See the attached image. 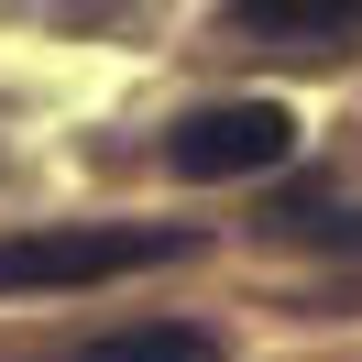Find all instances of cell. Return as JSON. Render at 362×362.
Segmentation results:
<instances>
[{"label": "cell", "instance_id": "obj_1", "mask_svg": "<svg viewBox=\"0 0 362 362\" xmlns=\"http://www.w3.org/2000/svg\"><path fill=\"white\" fill-rule=\"evenodd\" d=\"M198 252L187 220H88V230H0V296H45V286H99V274H143Z\"/></svg>", "mask_w": 362, "mask_h": 362}, {"label": "cell", "instance_id": "obj_2", "mask_svg": "<svg viewBox=\"0 0 362 362\" xmlns=\"http://www.w3.org/2000/svg\"><path fill=\"white\" fill-rule=\"evenodd\" d=\"M296 154V110L286 99H209L165 132V165L187 187H230V176H274Z\"/></svg>", "mask_w": 362, "mask_h": 362}, {"label": "cell", "instance_id": "obj_3", "mask_svg": "<svg viewBox=\"0 0 362 362\" xmlns=\"http://www.w3.org/2000/svg\"><path fill=\"white\" fill-rule=\"evenodd\" d=\"M66 362H220V340H209V329H187V318H132V329L77 340Z\"/></svg>", "mask_w": 362, "mask_h": 362}, {"label": "cell", "instance_id": "obj_4", "mask_svg": "<svg viewBox=\"0 0 362 362\" xmlns=\"http://www.w3.org/2000/svg\"><path fill=\"white\" fill-rule=\"evenodd\" d=\"M252 33H351L362 23V0H230Z\"/></svg>", "mask_w": 362, "mask_h": 362}, {"label": "cell", "instance_id": "obj_5", "mask_svg": "<svg viewBox=\"0 0 362 362\" xmlns=\"http://www.w3.org/2000/svg\"><path fill=\"white\" fill-rule=\"evenodd\" d=\"M296 230H318V242H362V220H296Z\"/></svg>", "mask_w": 362, "mask_h": 362}]
</instances>
